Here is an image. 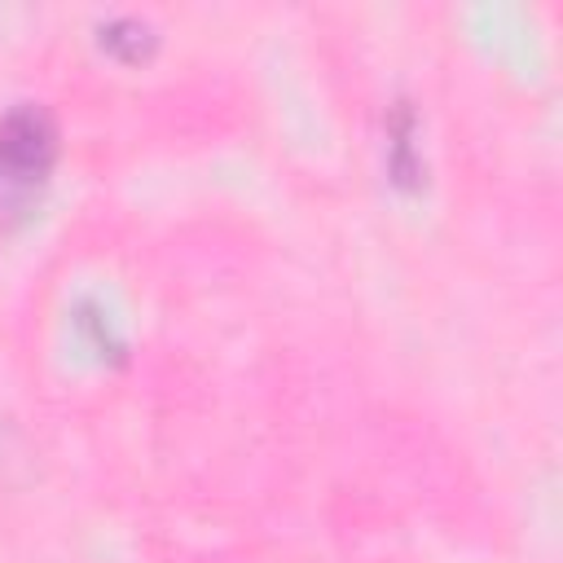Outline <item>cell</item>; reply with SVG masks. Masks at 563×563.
<instances>
[{"label": "cell", "mask_w": 563, "mask_h": 563, "mask_svg": "<svg viewBox=\"0 0 563 563\" xmlns=\"http://www.w3.org/2000/svg\"><path fill=\"white\" fill-rule=\"evenodd\" d=\"M57 158V123L44 106H13L0 119V229L22 220Z\"/></svg>", "instance_id": "6da1fadb"}, {"label": "cell", "mask_w": 563, "mask_h": 563, "mask_svg": "<svg viewBox=\"0 0 563 563\" xmlns=\"http://www.w3.org/2000/svg\"><path fill=\"white\" fill-rule=\"evenodd\" d=\"M154 44H158V35H154V26H150L145 18L119 13V18L101 22V48H110V53L123 57V62H141V57H150Z\"/></svg>", "instance_id": "7a4b0ae2"}]
</instances>
